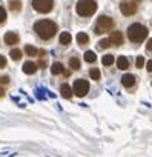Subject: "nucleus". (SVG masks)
Returning a JSON list of instances; mask_svg holds the SVG:
<instances>
[{
    "instance_id": "8",
    "label": "nucleus",
    "mask_w": 152,
    "mask_h": 157,
    "mask_svg": "<svg viewBox=\"0 0 152 157\" xmlns=\"http://www.w3.org/2000/svg\"><path fill=\"white\" fill-rule=\"evenodd\" d=\"M121 83L124 88H132L135 85V75L134 74H124L121 77Z\"/></svg>"
},
{
    "instance_id": "12",
    "label": "nucleus",
    "mask_w": 152,
    "mask_h": 157,
    "mask_svg": "<svg viewBox=\"0 0 152 157\" xmlns=\"http://www.w3.org/2000/svg\"><path fill=\"white\" fill-rule=\"evenodd\" d=\"M117 66H118V69L124 71V69L129 68V60H128L124 56H120V57L117 59Z\"/></svg>"
},
{
    "instance_id": "10",
    "label": "nucleus",
    "mask_w": 152,
    "mask_h": 157,
    "mask_svg": "<svg viewBox=\"0 0 152 157\" xmlns=\"http://www.w3.org/2000/svg\"><path fill=\"white\" fill-rule=\"evenodd\" d=\"M109 42L111 43H115V45H121L123 43V34L120 31H112L111 33V37H109Z\"/></svg>"
},
{
    "instance_id": "9",
    "label": "nucleus",
    "mask_w": 152,
    "mask_h": 157,
    "mask_svg": "<svg viewBox=\"0 0 152 157\" xmlns=\"http://www.w3.org/2000/svg\"><path fill=\"white\" fill-rule=\"evenodd\" d=\"M5 43L6 45H17L19 43V36L16 34V33H13V31H9V33H6L5 34Z\"/></svg>"
},
{
    "instance_id": "31",
    "label": "nucleus",
    "mask_w": 152,
    "mask_h": 157,
    "mask_svg": "<svg viewBox=\"0 0 152 157\" xmlns=\"http://www.w3.org/2000/svg\"><path fill=\"white\" fill-rule=\"evenodd\" d=\"M3 96H5V91H3L2 88H0V97H3Z\"/></svg>"
},
{
    "instance_id": "18",
    "label": "nucleus",
    "mask_w": 152,
    "mask_h": 157,
    "mask_svg": "<svg viewBox=\"0 0 152 157\" xmlns=\"http://www.w3.org/2000/svg\"><path fill=\"white\" fill-rule=\"evenodd\" d=\"M114 62H115V59H114V56H111V54H106V56H103V59H102V63H103L105 66H111Z\"/></svg>"
},
{
    "instance_id": "15",
    "label": "nucleus",
    "mask_w": 152,
    "mask_h": 157,
    "mask_svg": "<svg viewBox=\"0 0 152 157\" xmlns=\"http://www.w3.org/2000/svg\"><path fill=\"white\" fill-rule=\"evenodd\" d=\"M77 42H79V45H86L88 42H89V36L86 34V33H79L77 34Z\"/></svg>"
},
{
    "instance_id": "21",
    "label": "nucleus",
    "mask_w": 152,
    "mask_h": 157,
    "mask_svg": "<svg viewBox=\"0 0 152 157\" xmlns=\"http://www.w3.org/2000/svg\"><path fill=\"white\" fill-rule=\"evenodd\" d=\"M25 52H26L28 56H31V57H35V56H37V48H34V46H31V45H26V46H25Z\"/></svg>"
},
{
    "instance_id": "28",
    "label": "nucleus",
    "mask_w": 152,
    "mask_h": 157,
    "mask_svg": "<svg viewBox=\"0 0 152 157\" xmlns=\"http://www.w3.org/2000/svg\"><path fill=\"white\" fill-rule=\"evenodd\" d=\"M6 66V59L3 56H0V68H5Z\"/></svg>"
},
{
    "instance_id": "29",
    "label": "nucleus",
    "mask_w": 152,
    "mask_h": 157,
    "mask_svg": "<svg viewBox=\"0 0 152 157\" xmlns=\"http://www.w3.org/2000/svg\"><path fill=\"white\" fill-rule=\"evenodd\" d=\"M146 49H147V51H152V39L147 40V43H146Z\"/></svg>"
},
{
    "instance_id": "16",
    "label": "nucleus",
    "mask_w": 152,
    "mask_h": 157,
    "mask_svg": "<svg viewBox=\"0 0 152 157\" xmlns=\"http://www.w3.org/2000/svg\"><path fill=\"white\" fill-rule=\"evenodd\" d=\"M83 57H85V62H88V63H94L97 60V56H95L94 51H86Z\"/></svg>"
},
{
    "instance_id": "26",
    "label": "nucleus",
    "mask_w": 152,
    "mask_h": 157,
    "mask_svg": "<svg viewBox=\"0 0 152 157\" xmlns=\"http://www.w3.org/2000/svg\"><path fill=\"white\" fill-rule=\"evenodd\" d=\"M135 63H137V68H143V65H144V57H143V56H138Z\"/></svg>"
},
{
    "instance_id": "30",
    "label": "nucleus",
    "mask_w": 152,
    "mask_h": 157,
    "mask_svg": "<svg viewBox=\"0 0 152 157\" xmlns=\"http://www.w3.org/2000/svg\"><path fill=\"white\" fill-rule=\"evenodd\" d=\"M146 68H147V71H149V72H152V60H149V62H147Z\"/></svg>"
},
{
    "instance_id": "25",
    "label": "nucleus",
    "mask_w": 152,
    "mask_h": 157,
    "mask_svg": "<svg viewBox=\"0 0 152 157\" xmlns=\"http://www.w3.org/2000/svg\"><path fill=\"white\" fill-rule=\"evenodd\" d=\"M5 20H6V11L0 6V25L2 23H5Z\"/></svg>"
},
{
    "instance_id": "22",
    "label": "nucleus",
    "mask_w": 152,
    "mask_h": 157,
    "mask_svg": "<svg viewBox=\"0 0 152 157\" xmlns=\"http://www.w3.org/2000/svg\"><path fill=\"white\" fill-rule=\"evenodd\" d=\"M9 57H11L13 60H20V59H22V51H20V49H11Z\"/></svg>"
},
{
    "instance_id": "2",
    "label": "nucleus",
    "mask_w": 152,
    "mask_h": 157,
    "mask_svg": "<svg viewBox=\"0 0 152 157\" xmlns=\"http://www.w3.org/2000/svg\"><path fill=\"white\" fill-rule=\"evenodd\" d=\"M128 37L134 43H140L147 37V28L141 23H132L128 28Z\"/></svg>"
},
{
    "instance_id": "23",
    "label": "nucleus",
    "mask_w": 152,
    "mask_h": 157,
    "mask_svg": "<svg viewBox=\"0 0 152 157\" xmlns=\"http://www.w3.org/2000/svg\"><path fill=\"white\" fill-rule=\"evenodd\" d=\"M20 6H22L20 2H9V10L11 11H20Z\"/></svg>"
},
{
    "instance_id": "17",
    "label": "nucleus",
    "mask_w": 152,
    "mask_h": 157,
    "mask_svg": "<svg viewBox=\"0 0 152 157\" xmlns=\"http://www.w3.org/2000/svg\"><path fill=\"white\" fill-rule=\"evenodd\" d=\"M51 71H52V74H61L63 72V65L60 63V62H55V63H52V66H51Z\"/></svg>"
},
{
    "instance_id": "14",
    "label": "nucleus",
    "mask_w": 152,
    "mask_h": 157,
    "mask_svg": "<svg viewBox=\"0 0 152 157\" xmlns=\"http://www.w3.org/2000/svg\"><path fill=\"white\" fill-rule=\"evenodd\" d=\"M71 40H72V36L69 34V33H61L60 34V37H58V42L61 43V45H69L71 43Z\"/></svg>"
},
{
    "instance_id": "7",
    "label": "nucleus",
    "mask_w": 152,
    "mask_h": 157,
    "mask_svg": "<svg viewBox=\"0 0 152 157\" xmlns=\"http://www.w3.org/2000/svg\"><path fill=\"white\" fill-rule=\"evenodd\" d=\"M137 10H138V6L135 2H123L120 5V11L123 13V16H132L137 13Z\"/></svg>"
},
{
    "instance_id": "27",
    "label": "nucleus",
    "mask_w": 152,
    "mask_h": 157,
    "mask_svg": "<svg viewBox=\"0 0 152 157\" xmlns=\"http://www.w3.org/2000/svg\"><path fill=\"white\" fill-rule=\"evenodd\" d=\"M9 82V77L8 75H3V77H0V83H2V85H6Z\"/></svg>"
},
{
    "instance_id": "1",
    "label": "nucleus",
    "mask_w": 152,
    "mask_h": 157,
    "mask_svg": "<svg viewBox=\"0 0 152 157\" xmlns=\"http://www.w3.org/2000/svg\"><path fill=\"white\" fill-rule=\"evenodd\" d=\"M34 31L39 34L40 39L43 40H48V39H52L57 33V25L51 20H39L35 25H34Z\"/></svg>"
},
{
    "instance_id": "13",
    "label": "nucleus",
    "mask_w": 152,
    "mask_h": 157,
    "mask_svg": "<svg viewBox=\"0 0 152 157\" xmlns=\"http://www.w3.org/2000/svg\"><path fill=\"white\" fill-rule=\"evenodd\" d=\"M60 93H61V96H63L65 99H71V96H72V88H71L69 85L63 83V85L60 86Z\"/></svg>"
},
{
    "instance_id": "20",
    "label": "nucleus",
    "mask_w": 152,
    "mask_h": 157,
    "mask_svg": "<svg viewBox=\"0 0 152 157\" xmlns=\"http://www.w3.org/2000/svg\"><path fill=\"white\" fill-rule=\"evenodd\" d=\"M69 66L72 69H80V60L77 57H71L69 59Z\"/></svg>"
},
{
    "instance_id": "5",
    "label": "nucleus",
    "mask_w": 152,
    "mask_h": 157,
    "mask_svg": "<svg viewBox=\"0 0 152 157\" xmlns=\"http://www.w3.org/2000/svg\"><path fill=\"white\" fill-rule=\"evenodd\" d=\"M89 91V83L85 80V78H77V80L74 82V86H72V93L79 97H83L86 96Z\"/></svg>"
},
{
    "instance_id": "3",
    "label": "nucleus",
    "mask_w": 152,
    "mask_h": 157,
    "mask_svg": "<svg viewBox=\"0 0 152 157\" xmlns=\"http://www.w3.org/2000/svg\"><path fill=\"white\" fill-rule=\"evenodd\" d=\"M75 10H77V14L82 17H91L97 11V3L91 2V0H82V2L77 3Z\"/></svg>"
},
{
    "instance_id": "19",
    "label": "nucleus",
    "mask_w": 152,
    "mask_h": 157,
    "mask_svg": "<svg viewBox=\"0 0 152 157\" xmlns=\"http://www.w3.org/2000/svg\"><path fill=\"white\" fill-rule=\"evenodd\" d=\"M89 75H91L92 80H100V77H102L98 68H92V69H89Z\"/></svg>"
},
{
    "instance_id": "4",
    "label": "nucleus",
    "mask_w": 152,
    "mask_h": 157,
    "mask_svg": "<svg viewBox=\"0 0 152 157\" xmlns=\"http://www.w3.org/2000/svg\"><path fill=\"white\" fill-rule=\"evenodd\" d=\"M114 28V20L108 16H100L95 25V33L97 34H103L106 31H111Z\"/></svg>"
},
{
    "instance_id": "6",
    "label": "nucleus",
    "mask_w": 152,
    "mask_h": 157,
    "mask_svg": "<svg viewBox=\"0 0 152 157\" xmlns=\"http://www.w3.org/2000/svg\"><path fill=\"white\" fill-rule=\"evenodd\" d=\"M54 6V2L51 0H34L32 2V8L37 11V13H49Z\"/></svg>"
},
{
    "instance_id": "11",
    "label": "nucleus",
    "mask_w": 152,
    "mask_h": 157,
    "mask_svg": "<svg viewBox=\"0 0 152 157\" xmlns=\"http://www.w3.org/2000/svg\"><path fill=\"white\" fill-rule=\"evenodd\" d=\"M37 71V65L34 62H25L23 65V72L25 74H34Z\"/></svg>"
},
{
    "instance_id": "24",
    "label": "nucleus",
    "mask_w": 152,
    "mask_h": 157,
    "mask_svg": "<svg viewBox=\"0 0 152 157\" xmlns=\"http://www.w3.org/2000/svg\"><path fill=\"white\" fill-rule=\"evenodd\" d=\"M98 46H100V48H103V49H105V48H109V46H111L109 39H103V40H100V42H98Z\"/></svg>"
}]
</instances>
